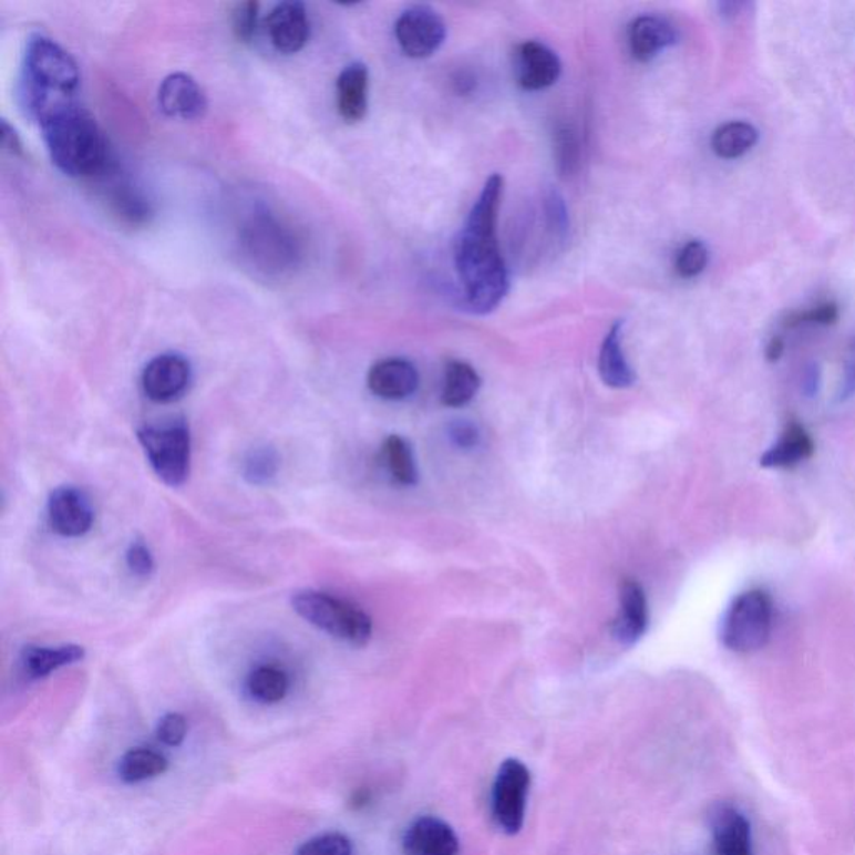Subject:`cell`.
I'll return each instance as SVG.
<instances>
[{"label": "cell", "instance_id": "15", "mask_svg": "<svg viewBox=\"0 0 855 855\" xmlns=\"http://www.w3.org/2000/svg\"><path fill=\"white\" fill-rule=\"evenodd\" d=\"M649 627V605L638 581L625 578L620 585V610L611 624V633L621 646H633Z\"/></svg>", "mask_w": 855, "mask_h": 855}, {"label": "cell", "instance_id": "8", "mask_svg": "<svg viewBox=\"0 0 855 855\" xmlns=\"http://www.w3.org/2000/svg\"><path fill=\"white\" fill-rule=\"evenodd\" d=\"M529 771L523 762L508 759L503 762L493 785V815L506 834L515 835L525 822Z\"/></svg>", "mask_w": 855, "mask_h": 855}, {"label": "cell", "instance_id": "18", "mask_svg": "<svg viewBox=\"0 0 855 855\" xmlns=\"http://www.w3.org/2000/svg\"><path fill=\"white\" fill-rule=\"evenodd\" d=\"M418 383L416 368L403 358L378 361L368 373V388L383 400H404L416 391Z\"/></svg>", "mask_w": 855, "mask_h": 855}, {"label": "cell", "instance_id": "39", "mask_svg": "<svg viewBox=\"0 0 855 855\" xmlns=\"http://www.w3.org/2000/svg\"><path fill=\"white\" fill-rule=\"evenodd\" d=\"M450 436H452L453 443L460 449H473L478 445V430L473 426L468 421H456L450 428Z\"/></svg>", "mask_w": 855, "mask_h": 855}, {"label": "cell", "instance_id": "36", "mask_svg": "<svg viewBox=\"0 0 855 855\" xmlns=\"http://www.w3.org/2000/svg\"><path fill=\"white\" fill-rule=\"evenodd\" d=\"M159 742L167 746H179L187 735V722L181 713H166L156 727Z\"/></svg>", "mask_w": 855, "mask_h": 855}, {"label": "cell", "instance_id": "20", "mask_svg": "<svg viewBox=\"0 0 855 855\" xmlns=\"http://www.w3.org/2000/svg\"><path fill=\"white\" fill-rule=\"evenodd\" d=\"M370 72L363 62H351L338 75V113L347 123H360L368 113Z\"/></svg>", "mask_w": 855, "mask_h": 855}, {"label": "cell", "instance_id": "37", "mask_svg": "<svg viewBox=\"0 0 855 855\" xmlns=\"http://www.w3.org/2000/svg\"><path fill=\"white\" fill-rule=\"evenodd\" d=\"M545 210H547L548 226L557 236H565L568 231V214L564 199L557 190H550L545 197Z\"/></svg>", "mask_w": 855, "mask_h": 855}, {"label": "cell", "instance_id": "2", "mask_svg": "<svg viewBox=\"0 0 855 855\" xmlns=\"http://www.w3.org/2000/svg\"><path fill=\"white\" fill-rule=\"evenodd\" d=\"M52 163L69 177H101L113 166L110 144L97 121L68 101L51 105L38 117Z\"/></svg>", "mask_w": 855, "mask_h": 855}, {"label": "cell", "instance_id": "12", "mask_svg": "<svg viewBox=\"0 0 855 855\" xmlns=\"http://www.w3.org/2000/svg\"><path fill=\"white\" fill-rule=\"evenodd\" d=\"M49 523L62 537H82L94 523V509L81 490L74 486H61L49 496Z\"/></svg>", "mask_w": 855, "mask_h": 855}, {"label": "cell", "instance_id": "40", "mask_svg": "<svg viewBox=\"0 0 855 855\" xmlns=\"http://www.w3.org/2000/svg\"><path fill=\"white\" fill-rule=\"evenodd\" d=\"M852 394H855V340H852L847 358H845L844 383H842L841 398L845 400V398L852 396Z\"/></svg>", "mask_w": 855, "mask_h": 855}, {"label": "cell", "instance_id": "35", "mask_svg": "<svg viewBox=\"0 0 855 855\" xmlns=\"http://www.w3.org/2000/svg\"><path fill=\"white\" fill-rule=\"evenodd\" d=\"M838 319V306L835 302H822L814 308L804 309V311L789 312L785 318V327L794 328L801 325H818V327H828Z\"/></svg>", "mask_w": 855, "mask_h": 855}, {"label": "cell", "instance_id": "9", "mask_svg": "<svg viewBox=\"0 0 855 855\" xmlns=\"http://www.w3.org/2000/svg\"><path fill=\"white\" fill-rule=\"evenodd\" d=\"M401 51L411 59L432 58L446 39V24L435 9L413 6L398 18L394 25Z\"/></svg>", "mask_w": 855, "mask_h": 855}, {"label": "cell", "instance_id": "11", "mask_svg": "<svg viewBox=\"0 0 855 855\" xmlns=\"http://www.w3.org/2000/svg\"><path fill=\"white\" fill-rule=\"evenodd\" d=\"M515 75L519 87L525 91H544L560 79V58L544 42H523L516 49Z\"/></svg>", "mask_w": 855, "mask_h": 855}, {"label": "cell", "instance_id": "16", "mask_svg": "<svg viewBox=\"0 0 855 855\" xmlns=\"http://www.w3.org/2000/svg\"><path fill=\"white\" fill-rule=\"evenodd\" d=\"M628 48L635 61L650 62L679 41V31L660 16H640L628 28Z\"/></svg>", "mask_w": 855, "mask_h": 855}, {"label": "cell", "instance_id": "25", "mask_svg": "<svg viewBox=\"0 0 855 855\" xmlns=\"http://www.w3.org/2000/svg\"><path fill=\"white\" fill-rule=\"evenodd\" d=\"M759 143V131L751 123L730 121L713 131L710 146L722 159H736L754 150Z\"/></svg>", "mask_w": 855, "mask_h": 855}, {"label": "cell", "instance_id": "4", "mask_svg": "<svg viewBox=\"0 0 855 855\" xmlns=\"http://www.w3.org/2000/svg\"><path fill=\"white\" fill-rule=\"evenodd\" d=\"M291 604L296 614L312 627L351 646H367L373 633L371 618L361 608L323 591H298L292 595Z\"/></svg>", "mask_w": 855, "mask_h": 855}, {"label": "cell", "instance_id": "1", "mask_svg": "<svg viewBox=\"0 0 855 855\" xmlns=\"http://www.w3.org/2000/svg\"><path fill=\"white\" fill-rule=\"evenodd\" d=\"M502 197L503 177L492 174L473 204L455 245V266L466 305L478 315L498 308L509 289L508 268L496 236Z\"/></svg>", "mask_w": 855, "mask_h": 855}, {"label": "cell", "instance_id": "6", "mask_svg": "<svg viewBox=\"0 0 855 855\" xmlns=\"http://www.w3.org/2000/svg\"><path fill=\"white\" fill-rule=\"evenodd\" d=\"M137 439L156 475L167 486H183L190 472L189 428L183 420L144 424Z\"/></svg>", "mask_w": 855, "mask_h": 855}, {"label": "cell", "instance_id": "41", "mask_svg": "<svg viewBox=\"0 0 855 855\" xmlns=\"http://www.w3.org/2000/svg\"><path fill=\"white\" fill-rule=\"evenodd\" d=\"M2 146L12 154H21L22 144L16 130L9 126L8 121H2Z\"/></svg>", "mask_w": 855, "mask_h": 855}, {"label": "cell", "instance_id": "31", "mask_svg": "<svg viewBox=\"0 0 855 855\" xmlns=\"http://www.w3.org/2000/svg\"><path fill=\"white\" fill-rule=\"evenodd\" d=\"M709 265V248L699 239L686 243L677 253L676 271L680 278H697Z\"/></svg>", "mask_w": 855, "mask_h": 855}, {"label": "cell", "instance_id": "38", "mask_svg": "<svg viewBox=\"0 0 855 855\" xmlns=\"http://www.w3.org/2000/svg\"><path fill=\"white\" fill-rule=\"evenodd\" d=\"M127 567L137 577H150L154 570V558L146 545L136 542L126 554Z\"/></svg>", "mask_w": 855, "mask_h": 855}, {"label": "cell", "instance_id": "43", "mask_svg": "<svg viewBox=\"0 0 855 855\" xmlns=\"http://www.w3.org/2000/svg\"><path fill=\"white\" fill-rule=\"evenodd\" d=\"M784 340L781 337H774L769 341L768 350H765V357L769 361H777L784 353Z\"/></svg>", "mask_w": 855, "mask_h": 855}, {"label": "cell", "instance_id": "29", "mask_svg": "<svg viewBox=\"0 0 855 855\" xmlns=\"http://www.w3.org/2000/svg\"><path fill=\"white\" fill-rule=\"evenodd\" d=\"M249 696L261 703H278L285 699L289 690V677L285 670L272 666H261L249 673Z\"/></svg>", "mask_w": 855, "mask_h": 855}, {"label": "cell", "instance_id": "21", "mask_svg": "<svg viewBox=\"0 0 855 855\" xmlns=\"http://www.w3.org/2000/svg\"><path fill=\"white\" fill-rule=\"evenodd\" d=\"M101 179H104L105 187H107L105 189L107 203L120 218L131 223V225H143V223L150 222L151 213H153L150 200L130 181L123 179L117 174L114 164L102 174Z\"/></svg>", "mask_w": 855, "mask_h": 855}, {"label": "cell", "instance_id": "33", "mask_svg": "<svg viewBox=\"0 0 855 855\" xmlns=\"http://www.w3.org/2000/svg\"><path fill=\"white\" fill-rule=\"evenodd\" d=\"M258 2H241L236 4L231 12L233 32L243 44H249L258 31Z\"/></svg>", "mask_w": 855, "mask_h": 855}, {"label": "cell", "instance_id": "14", "mask_svg": "<svg viewBox=\"0 0 855 855\" xmlns=\"http://www.w3.org/2000/svg\"><path fill=\"white\" fill-rule=\"evenodd\" d=\"M157 99L163 113L176 120H199L207 110V99L203 87L197 84L193 75L186 72H174L167 75L161 82Z\"/></svg>", "mask_w": 855, "mask_h": 855}, {"label": "cell", "instance_id": "10", "mask_svg": "<svg viewBox=\"0 0 855 855\" xmlns=\"http://www.w3.org/2000/svg\"><path fill=\"white\" fill-rule=\"evenodd\" d=\"M189 361L176 353L159 354L146 364L141 378L144 394L156 403H169L186 393L189 388Z\"/></svg>", "mask_w": 855, "mask_h": 855}, {"label": "cell", "instance_id": "28", "mask_svg": "<svg viewBox=\"0 0 855 855\" xmlns=\"http://www.w3.org/2000/svg\"><path fill=\"white\" fill-rule=\"evenodd\" d=\"M384 468L398 485L413 486L418 483V468L410 443L401 436L384 440L381 449Z\"/></svg>", "mask_w": 855, "mask_h": 855}, {"label": "cell", "instance_id": "32", "mask_svg": "<svg viewBox=\"0 0 855 855\" xmlns=\"http://www.w3.org/2000/svg\"><path fill=\"white\" fill-rule=\"evenodd\" d=\"M296 855H353V844L340 832H328L306 841Z\"/></svg>", "mask_w": 855, "mask_h": 855}, {"label": "cell", "instance_id": "23", "mask_svg": "<svg viewBox=\"0 0 855 855\" xmlns=\"http://www.w3.org/2000/svg\"><path fill=\"white\" fill-rule=\"evenodd\" d=\"M624 321H617L605 337L598 358L601 380L611 388H628L633 384L635 374L624 353Z\"/></svg>", "mask_w": 855, "mask_h": 855}, {"label": "cell", "instance_id": "27", "mask_svg": "<svg viewBox=\"0 0 855 855\" xmlns=\"http://www.w3.org/2000/svg\"><path fill=\"white\" fill-rule=\"evenodd\" d=\"M167 768H169V762L161 752L137 746L121 758L117 774L126 784H137V782L159 777L167 771Z\"/></svg>", "mask_w": 855, "mask_h": 855}, {"label": "cell", "instance_id": "42", "mask_svg": "<svg viewBox=\"0 0 855 855\" xmlns=\"http://www.w3.org/2000/svg\"><path fill=\"white\" fill-rule=\"evenodd\" d=\"M719 8L720 16L725 19H733L746 8L745 2H722L717 6Z\"/></svg>", "mask_w": 855, "mask_h": 855}, {"label": "cell", "instance_id": "13", "mask_svg": "<svg viewBox=\"0 0 855 855\" xmlns=\"http://www.w3.org/2000/svg\"><path fill=\"white\" fill-rule=\"evenodd\" d=\"M266 32L276 51L296 54L305 48L311 34L308 11L302 2H279L269 11Z\"/></svg>", "mask_w": 855, "mask_h": 855}, {"label": "cell", "instance_id": "3", "mask_svg": "<svg viewBox=\"0 0 855 855\" xmlns=\"http://www.w3.org/2000/svg\"><path fill=\"white\" fill-rule=\"evenodd\" d=\"M79 82L78 62L65 49L45 35L29 38L22 64L21 97L31 116L38 120L51 105L71 99Z\"/></svg>", "mask_w": 855, "mask_h": 855}, {"label": "cell", "instance_id": "19", "mask_svg": "<svg viewBox=\"0 0 855 855\" xmlns=\"http://www.w3.org/2000/svg\"><path fill=\"white\" fill-rule=\"evenodd\" d=\"M715 855H754L751 822L742 812L720 805L710 817Z\"/></svg>", "mask_w": 855, "mask_h": 855}, {"label": "cell", "instance_id": "34", "mask_svg": "<svg viewBox=\"0 0 855 855\" xmlns=\"http://www.w3.org/2000/svg\"><path fill=\"white\" fill-rule=\"evenodd\" d=\"M555 153H557L558 169L564 174H571L578 166L580 143L574 127L565 126L557 131L555 140Z\"/></svg>", "mask_w": 855, "mask_h": 855}, {"label": "cell", "instance_id": "30", "mask_svg": "<svg viewBox=\"0 0 855 855\" xmlns=\"http://www.w3.org/2000/svg\"><path fill=\"white\" fill-rule=\"evenodd\" d=\"M279 470L278 453L271 446L251 450L245 459L243 473L251 485H266L275 478Z\"/></svg>", "mask_w": 855, "mask_h": 855}, {"label": "cell", "instance_id": "22", "mask_svg": "<svg viewBox=\"0 0 855 855\" xmlns=\"http://www.w3.org/2000/svg\"><path fill=\"white\" fill-rule=\"evenodd\" d=\"M811 433L799 421H791L774 446L761 456L764 468H794L814 455Z\"/></svg>", "mask_w": 855, "mask_h": 855}, {"label": "cell", "instance_id": "44", "mask_svg": "<svg viewBox=\"0 0 855 855\" xmlns=\"http://www.w3.org/2000/svg\"><path fill=\"white\" fill-rule=\"evenodd\" d=\"M817 383H818V371L815 370V368H811V370L807 371V374H805V388H807L808 391L817 390Z\"/></svg>", "mask_w": 855, "mask_h": 855}, {"label": "cell", "instance_id": "24", "mask_svg": "<svg viewBox=\"0 0 855 855\" xmlns=\"http://www.w3.org/2000/svg\"><path fill=\"white\" fill-rule=\"evenodd\" d=\"M85 652L79 646L25 647L22 650L21 666L29 679H44L62 667L81 662Z\"/></svg>", "mask_w": 855, "mask_h": 855}, {"label": "cell", "instance_id": "7", "mask_svg": "<svg viewBox=\"0 0 855 855\" xmlns=\"http://www.w3.org/2000/svg\"><path fill=\"white\" fill-rule=\"evenodd\" d=\"M243 246L249 261L269 275L292 269L298 262L299 246L286 226L266 213H259L243 231Z\"/></svg>", "mask_w": 855, "mask_h": 855}, {"label": "cell", "instance_id": "17", "mask_svg": "<svg viewBox=\"0 0 855 855\" xmlns=\"http://www.w3.org/2000/svg\"><path fill=\"white\" fill-rule=\"evenodd\" d=\"M403 851L406 855H459L460 842L446 822L420 817L404 832Z\"/></svg>", "mask_w": 855, "mask_h": 855}, {"label": "cell", "instance_id": "26", "mask_svg": "<svg viewBox=\"0 0 855 855\" xmlns=\"http://www.w3.org/2000/svg\"><path fill=\"white\" fill-rule=\"evenodd\" d=\"M480 384L482 380L475 368L465 361H450L443 378L442 401L446 406H463L476 396Z\"/></svg>", "mask_w": 855, "mask_h": 855}, {"label": "cell", "instance_id": "5", "mask_svg": "<svg viewBox=\"0 0 855 855\" xmlns=\"http://www.w3.org/2000/svg\"><path fill=\"white\" fill-rule=\"evenodd\" d=\"M774 605L764 590L743 591L723 618L722 643L735 653H754L768 646L774 624Z\"/></svg>", "mask_w": 855, "mask_h": 855}]
</instances>
